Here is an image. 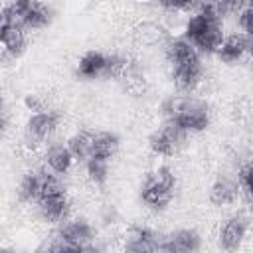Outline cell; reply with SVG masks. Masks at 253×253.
I'll use <instances>...</instances> for the list:
<instances>
[{"label":"cell","mask_w":253,"mask_h":253,"mask_svg":"<svg viewBox=\"0 0 253 253\" xmlns=\"http://www.w3.org/2000/svg\"><path fill=\"white\" fill-rule=\"evenodd\" d=\"M239 4L231 2H208L194 4V8L184 16L180 36L190 42L204 57L215 55L225 38V20L235 16Z\"/></svg>","instance_id":"6da1fadb"},{"label":"cell","mask_w":253,"mask_h":253,"mask_svg":"<svg viewBox=\"0 0 253 253\" xmlns=\"http://www.w3.org/2000/svg\"><path fill=\"white\" fill-rule=\"evenodd\" d=\"M164 59L170 69V79L178 93L196 95L206 79V63L204 55L186 42L180 34L168 36L164 42Z\"/></svg>","instance_id":"7a4b0ae2"},{"label":"cell","mask_w":253,"mask_h":253,"mask_svg":"<svg viewBox=\"0 0 253 253\" xmlns=\"http://www.w3.org/2000/svg\"><path fill=\"white\" fill-rule=\"evenodd\" d=\"M160 115L164 121L176 123L186 134L206 132L211 125L213 113L206 99L198 95H168L160 103Z\"/></svg>","instance_id":"3957f363"},{"label":"cell","mask_w":253,"mask_h":253,"mask_svg":"<svg viewBox=\"0 0 253 253\" xmlns=\"http://www.w3.org/2000/svg\"><path fill=\"white\" fill-rule=\"evenodd\" d=\"M176 190H178V176L174 168H170L168 164H160L142 178L138 186V198L146 210L160 213L172 204Z\"/></svg>","instance_id":"277c9868"},{"label":"cell","mask_w":253,"mask_h":253,"mask_svg":"<svg viewBox=\"0 0 253 253\" xmlns=\"http://www.w3.org/2000/svg\"><path fill=\"white\" fill-rule=\"evenodd\" d=\"M36 211L47 225L57 227L67 217H71V200L63 184V178L43 170V184L40 198L36 202Z\"/></svg>","instance_id":"5b68a950"},{"label":"cell","mask_w":253,"mask_h":253,"mask_svg":"<svg viewBox=\"0 0 253 253\" xmlns=\"http://www.w3.org/2000/svg\"><path fill=\"white\" fill-rule=\"evenodd\" d=\"M128 65L130 63L119 53H109L103 49H87L79 55L75 63V75L83 81L125 77Z\"/></svg>","instance_id":"8992f818"},{"label":"cell","mask_w":253,"mask_h":253,"mask_svg":"<svg viewBox=\"0 0 253 253\" xmlns=\"http://www.w3.org/2000/svg\"><path fill=\"white\" fill-rule=\"evenodd\" d=\"M61 128V115L55 109H45L40 113H30L24 123V140L32 148H43L45 144L57 140Z\"/></svg>","instance_id":"52a82bcc"},{"label":"cell","mask_w":253,"mask_h":253,"mask_svg":"<svg viewBox=\"0 0 253 253\" xmlns=\"http://www.w3.org/2000/svg\"><path fill=\"white\" fill-rule=\"evenodd\" d=\"M30 42V32L14 18L6 2L0 8V45H2V55L8 59H18L24 55L28 49Z\"/></svg>","instance_id":"ba28073f"},{"label":"cell","mask_w":253,"mask_h":253,"mask_svg":"<svg viewBox=\"0 0 253 253\" xmlns=\"http://www.w3.org/2000/svg\"><path fill=\"white\" fill-rule=\"evenodd\" d=\"M6 6L10 8V12L14 14V18L32 34L38 30H45L53 18V6L47 2H38V0H14V2H6Z\"/></svg>","instance_id":"9c48e42d"},{"label":"cell","mask_w":253,"mask_h":253,"mask_svg":"<svg viewBox=\"0 0 253 253\" xmlns=\"http://www.w3.org/2000/svg\"><path fill=\"white\" fill-rule=\"evenodd\" d=\"M190 138V134H186L176 123L172 121H164L148 134V148L154 156L158 158H172L180 152V148L186 144V140Z\"/></svg>","instance_id":"30bf717a"},{"label":"cell","mask_w":253,"mask_h":253,"mask_svg":"<svg viewBox=\"0 0 253 253\" xmlns=\"http://www.w3.org/2000/svg\"><path fill=\"white\" fill-rule=\"evenodd\" d=\"M249 227H251V223H249L247 213L233 211V213L225 215L217 227V233H215L217 247L225 253H237L247 239Z\"/></svg>","instance_id":"8fae6325"},{"label":"cell","mask_w":253,"mask_h":253,"mask_svg":"<svg viewBox=\"0 0 253 253\" xmlns=\"http://www.w3.org/2000/svg\"><path fill=\"white\" fill-rule=\"evenodd\" d=\"M95 235L97 229L91 223V219L87 217H67L63 223H59L55 227V239L75 247V249H83L95 243Z\"/></svg>","instance_id":"7c38bea8"},{"label":"cell","mask_w":253,"mask_h":253,"mask_svg":"<svg viewBox=\"0 0 253 253\" xmlns=\"http://www.w3.org/2000/svg\"><path fill=\"white\" fill-rule=\"evenodd\" d=\"M40 162H42V168L49 174H55L59 178L67 176L73 166L77 164L73 152L69 150L67 142L65 140H53L49 144H45L42 150H40Z\"/></svg>","instance_id":"4fadbf2b"},{"label":"cell","mask_w":253,"mask_h":253,"mask_svg":"<svg viewBox=\"0 0 253 253\" xmlns=\"http://www.w3.org/2000/svg\"><path fill=\"white\" fill-rule=\"evenodd\" d=\"M162 233L148 225H134L123 241V253H160Z\"/></svg>","instance_id":"5bb4252c"},{"label":"cell","mask_w":253,"mask_h":253,"mask_svg":"<svg viewBox=\"0 0 253 253\" xmlns=\"http://www.w3.org/2000/svg\"><path fill=\"white\" fill-rule=\"evenodd\" d=\"M202 233L194 227H176L162 235V253H198L202 249Z\"/></svg>","instance_id":"9a60e30c"},{"label":"cell","mask_w":253,"mask_h":253,"mask_svg":"<svg viewBox=\"0 0 253 253\" xmlns=\"http://www.w3.org/2000/svg\"><path fill=\"white\" fill-rule=\"evenodd\" d=\"M239 196H241V190H239L237 176L221 174L208 188V202L213 208H229L239 200Z\"/></svg>","instance_id":"2e32d148"},{"label":"cell","mask_w":253,"mask_h":253,"mask_svg":"<svg viewBox=\"0 0 253 253\" xmlns=\"http://www.w3.org/2000/svg\"><path fill=\"white\" fill-rule=\"evenodd\" d=\"M251 40H247L243 34H239L237 30L235 32H229L225 34L215 57L217 61L225 63V65H235L239 61H243L245 57H249V51H251Z\"/></svg>","instance_id":"e0dca14e"},{"label":"cell","mask_w":253,"mask_h":253,"mask_svg":"<svg viewBox=\"0 0 253 253\" xmlns=\"http://www.w3.org/2000/svg\"><path fill=\"white\" fill-rule=\"evenodd\" d=\"M42 184H43V168H28L22 172V176L18 178V184H16V196H18V202L22 204H34L38 202L40 198V192H42Z\"/></svg>","instance_id":"ac0fdd59"},{"label":"cell","mask_w":253,"mask_h":253,"mask_svg":"<svg viewBox=\"0 0 253 253\" xmlns=\"http://www.w3.org/2000/svg\"><path fill=\"white\" fill-rule=\"evenodd\" d=\"M119 148H121V136L115 130H95L93 152H91L89 158H101V160L111 162L117 156Z\"/></svg>","instance_id":"d6986e66"},{"label":"cell","mask_w":253,"mask_h":253,"mask_svg":"<svg viewBox=\"0 0 253 253\" xmlns=\"http://www.w3.org/2000/svg\"><path fill=\"white\" fill-rule=\"evenodd\" d=\"M93 138H95V130H91V128H77L65 138L77 164H83L85 160H89V156L93 152Z\"/></svg>","instance_id":"ffe728a7"},{"label":"cell","mask_w":253,"mask_h":253,"mask_svg":"<svg viewBox=\"0 0 253 253\" xmlns=\"http://www.w3.org/2000/svg\"><path fill=\"white\" fill-rule=\"evenodd\" d=\"M83 170L93 186H105L111 176V162L101 158H89L87 162H83Z\"/></svg>","instance_id":"44dd1931"},{"label":"cell","mask_w":253,"mask_h":253,"mask_svg":"<svg viewBox=\"0 0 253 253\" xmlns=\"http://www.w3.org/2000/svg\"><path fill=\"white\" fill-rule=\"evenodd\" d=\"M233 20H235V24H237V32L243 34L247 40L253 42V2L239 4V8H237Z\"/></svg>","instance_id":"7402d4cb"},{"label":"cell","mask_w":253,"mask_h":253,"mask_svg":"<svg viewBox=\"0 0 253 253\" xmlns=\"http://www.w3.org/2000/svg\"><path fill=\"white\" fill-rule=\"evenodd\" d=\"M237 182H239L241 196L249 202V206H253V160H247L239 166Z\"/></svg>","instance_id":"603a6c76"},{"label":"cell","mask_w":253,"mask_h":253,"mask_svg":"<svg viewBox=\"0 0 253 253\" xmlns=\"http://www.w3.org/2000/svg\"><path fill=\"white\" fill-rule=\"evenodd\" d=\"M24 107H26L28 115H30V113H40V111L49 109L47 101H45L42 95H38V93H30V95H26V97H24Z\"/></svg>","instance_id":"cb8c5ba5"},{"label":"cell","mask_w":253,"mask_h":253,"mask_svg":"<svg viewBox=\"0 0 253 253\" xmlns=\"http://www.w3.org/2000/svg\"><path fill=\"white\" fill-rule=\"evenodd\" d=\"M36 253H81V249H75V247H71V245H67V243H63V241L53 237V241L45 243Z\"/></svg>","instance_id":"d4e9b609"},{"label":"cell","mask_w":253,"mask_h":253,"mask_svg":"<svg viewBox=\"0 0 253 253\" xmlns=\"http://www.w3.org/2000/svg\"><path fill=\"white\" fill-rule=\"evenodd\" d=\"M81 253H109L105 247H101V245H97V243H93V245H89V247H83L81 249Z\"/></svg>","instance_id":"484cf974"},{"label":"cell","mask_w":253,"mask_h":253,"mask_svg":"<svg viewBox=\"0 0 253 253\" xmlns=\"http://www.w3.org/2000/svg\"><path fill=\"white\" fill-rule=\"evenodd\" d=\"M0 253H18L14 247H8V245H4L2 249H0Z\"/></svg>","instance_id":"4316f807"},{"label":"cell","mask_w":253,"mask_h":253,"mask_svg":"<svg viewBox=\"0 0 253 253\" xmlns=\"http://www.w3.org/2000/svg\"><path fill=\"white\" fill-rule=\"evenodd\" d=\"M249 61H251V65H253V43H251V51H249Z\"/></svg>","instance_id":"83f0119b"},{"label":"cell","mask_w":253,"mask_h":253,"mask_svg":"<svg viewBox=\"0 0 253 253\" xmlns=\"http://www.w3.org/2000/svg\"><path fill=\"white\" fill-rule=\"evenodd\" d=\"M160 253H162V251H160Z\"/></svg>","instance_id":"f1b7e54d"}]
</instances>
